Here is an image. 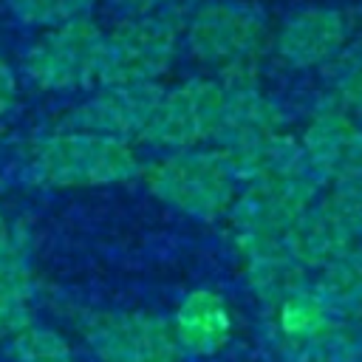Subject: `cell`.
I'll list each match as a JSON object with an SVG mask.
<instances>
[{"mask_svg": "<svg viewBox=\"0 0 362 362\" xmlns=\"http://www.w3.org/2000/svg\"><path fill=\"white\" fill-rule=\"evenodd\" d=\"M0 286L34 297V249L23 226L0 223Z\"/></svg>", "mask_w": 362, "mask_h": 362, "instance_id": "7c38bea8", "label": "cell"}, {"mask_svg": "<svg viewBox=\"0 0 362 362\" xmlns=\"http://www.w3.org/2000/svg\"><path fill=\"white\" fill-rule=\"evenodd\" d=\"M223 93L226 85L206 79H192L173 90H161L141 139L161 147L192 150V144L215 136Z\"/></svg>", "mask_w": 362, "mask_h": 362, "instance_id": "8992f818", "label": "cell"}, {"mask_svg": "<svg viewBox=\"0 0 362 362\" xmlns=\"http://www.w3.org/2000/svg\"><path fill=\"white\" fill-rule=\"evenodd\" d=\"M14 102H17V76L8 65V59L0 54V119L11 113Z\"/></svg>", "mask_w": 362, "mask_h": 362, "instance_id": "ac0fdd59", "label": "cell"}, {"mask_svg": "<svg viewBox=\"0 0 362 362\" xmlns=\"http://www.w3.org/2000/svg\"><path fill=\"white\" fill-rule=\"evenodd\" d=\"M88 348L102 362H170L173 334L170 328L147 314L105 311L90 314L82 322Z\"/></svg>", "mask_w": 362, "mask_h": 362, "instance_id": "52a82bcc", "label": "cell"}, {"mask_svg": "<svg viewBox=\"0 0 362 362\" xmlns=\"http://www.w3.org/2000/svg\"><path fill=\"white\" fill-rule=\"evenodd\" d=\"M334 209L339 212V218L345 221V226L351 229L354 238H362V175L356 181H348L337 189V195L331 198Z\"/></svg>", "mask_w": 362, "mask_h": 362, "instance_id": "2e32d148", "label": "cell"}, {"mask_svg": "<svg viewBox=\"0 0 362 362\" xmlns=\"http://www.w3.org/2000/svg\"><path fill=\"white\" fill-rule=\"evenodd\" d=\"M158 96V85H102L99 93L76 105L62 119V127L127 141L130 136L144 133Z\"/></svg>", "mask_w": 362, "mask_h": 362, "instance_id": "ba28073f", "label": "cell"}, {"mask_svg": "<svg viewBox=\"0 0 362 362\" xmlns=\"http://www.w3.org/2000/svg\"><path fill=\"white\" fill-rule=\"evenodd\" d=\"M96 0H8V11L23 25H59L76 17H88Z\"/></svg>", "mask_w": 362, "mask_h": 362, "instance_id": "5bb4252c", "label": "cell"}, {"mask_svg": "<svg viewBox=\"0 0 362 362\" xmlns=\"http://www.w3.org/2000/svg\"><path fill=\"white\" fill-rule=\"evenodd\" d=\"M28 322H31V297L17 288L0 286V337H11Z\"/></svg>", "mask_w": 362, "mask_h": 362, "instance_id": "9a60e30c", "label": "cell"}, {"mask_svg": "<svg viewBox=\"0 0 362 362\" xmlns=\"http://www.w3.org/2000/svg\"><path fill=\"white\" fill-rule=\"evenodd\" d=\"M175 3H192V0H127V8L133 14L156 11V6H175Z\"/></svg>", "mask_w": 362, "mask_h": 362, "instance_id": "d6986e66", "label": "cell"}, {"mask_svg": "<svg viewBox=\"0 0 362 362\" xmlns=\"http://www.w3.org/2000/svg\"><path fill=\"white\" fill-rule=\"evenodd\" d=\"M3 221H6V218H3V215H0V223H3Z\"/></svg>", "mask_w": 362, "mask_h": 362, "instance_id": "ffe728a7", "label": "cell"}, {"mask_svg": "<svg viewBox=\"0 0 362 362\" xmlns=\"http://www.w3.org/2000/svg\"><path fill=\"white\" fill-rule=\"evenodd\" d=\"M6 354L11 362H76L65 337L34 320L8 337Z\"/></svg>", "mask_w": 362, "mask_h": 362, "instance_id": "4fadbf2b", "label": "cell"}, {"mask_svg": "<svg viewBox=\"0 0 362 362\" xmlns=\"http://www.w3.org/2000/svg\"><path fill=\"white\" fill-rule=\"evenodd\" d=\"M303 158L314 178L337 181L339 187L362 175V124L345 110L320 113L305 130Z\"/></svg>", "mask_w": 362, "mask_h": 362, "instance_id": "9c48e42d", "label": "cell"}, {"mask_svg": "<svg viewBox=\"0 0 362 362\" xmlns=\"http://www.w3.org/2000/svg\"><path fill=\"white\" fill-rule=\"evenodd\" d=\"M147 184L170 206L195 218H215L232 204L235 173L221 150H181L153 164Z\"/></svg>", "mask_w": 362, "mask_h": 362, "instance_id": "3957f363", "label": "cell"}, {"mask_svg": "<svg viewBox=\"0 0 362 362\" xmlns=\"http://www.w3.org/2000/svg\"><path fill=\"white\" fill-rule=\"evenodd\" d=\"M139 173L133 147L122 139L57 127L40 136L23 161V178L37 187H105Z\"/></svg>", "mask_w": 362, "mask_h": 362, "instance_id": "6da1fadb", "label": "cell"}, {"mask_svg": "<svg viewBox=\"0 0 362 362\" xmlns=\"http://www.w3.org/2000/svg\"><path fill=\"white\" fill-rule=\"evenodd\" d=\"M348 34V20L339 8L331 6H311L291 14L280 34L277 51L291 65H317L339 51Z\"/></svg>", "mask_w": 362, "mask_h": 362, "instance_id": "30bf717a", "label": "cell"}, {"mask_svg": "<svg viewBox=\"0 0 362 362\" xmlns=\"http://www.w3.org/2000/svg\"><path fill=\"white\" fill-rule=\"evenodd\" d=\"M178 42L175 20L164 11H144L102 31L96 82L99 85H156L170 68Z\"/></svg>", "mask_w": 362, "mask_h": 362, "instance_id": "7a4b0ae2", "label": "cell"}, {"mask_svg": "<svg viewBox=\"0 0 362 362\" xmlns=\"http://www.w3.org/2000/svg\"><path fill=\"white\" fill-rule=\"evenodd\" d=\"M339 90H342L345 105H348V107L362 119V57H359V59L345 71Z\"/></svg>", "mask_w": 362, "mask_h": 362, "instance_id": "e0dca14e", "label": "cell"}, {"mask_svg": "<svg viewBox=\"0 0 362 362\" xmlns=\"http://www.w3.org/2000/svg\"><path fill=\"white\" fill-rule=\"evenodd\" d=\"M102 28L90 17H76L45 28L23 54L25 76L42 90H74L96 82Z\"/></svg>", "mask_w": 362, "mask_h": 362, "instance_id": "277c9868", "label": "cell"}, {"mask_svg": "<svg viewBox=\"0 0 362 362\" xmlns=\"http://www.w3.org/2000/svg\"><path fill=\"white\" fill-rule=\"evenodd\" d=\"M226 334H229V317H226V308L218 297L198 291L181 305L175 337L184 345L198 348V351H209L221 339H226Z\"/></svg>", "mask_w": 362, "mask_h": 362, "instance_id": "8fae6325", "label": "cell"}, {"mask_svg": "<svg viewBox=\"0 0 362 362\" xmlns=\"http://www.w3.org/2000/svg\"><path fill=\"white\" fill-rule=\"evenodd\" d=\"M189 48L198 59L243 74L266 42V23L257 8L246 3H206L189 23Z\"/></svg>", "mask_w": 362, "mask_h": 362, "instance_id": "5b68a950", "label": "cell"}]
</instances>
